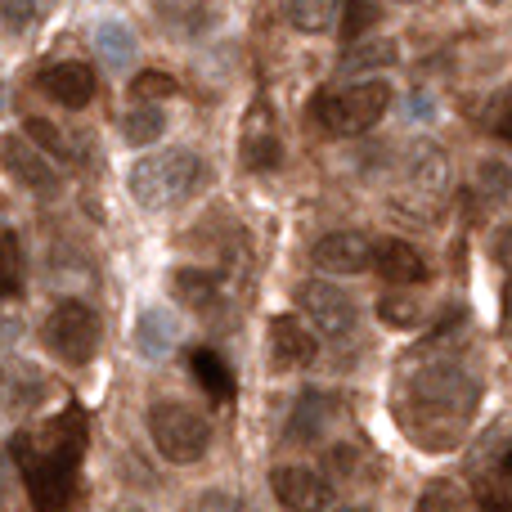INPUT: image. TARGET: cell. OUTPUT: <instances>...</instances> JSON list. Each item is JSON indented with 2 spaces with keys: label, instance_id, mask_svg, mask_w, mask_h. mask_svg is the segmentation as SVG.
<instances>
[{
  "label": "cell",
  "instance_id": "cell-1",
  "mask_svg": "<svg viewBox=\"0 0 512 512\" xmlns=\"http://www.w3.org/2000/svg\"><path fill=\"white\" fill-rule=\"evenodd\" d=\"M9 454L23 468L36 512H63L72 499V486H77L81 454H86V418H81V409H63L41 445L32 436H14Z\"/></svg>",
  "mask_w": 512,
  "mask_h": 512
},
{
  "label": "cell",
  "instance_id": "cell-2",
  "mask_svg": "<svg viewBox=\"0 0 512 512\" xmlns=\"http://www.w3.org/2000/svg\"><path fill=\"white\" fill-rule=\"evenodd\" d=\"M207 180V167L198 153L189 149H167L153 153V158H140L131 167V194L140 207L149 212H162V207H176L185 198H194Z\"/></svg>",
  "mask_w": 512,
  "mask_h": 512
},
{
  "label": "cell",
  "instance_id": "cell-3",
  "mask_svg": "<svg viewBox=\"0 0 512 512\" xmlns=\"http://www.w3.org/2000/svg\"><path fill=\"white\" fill-rule=\"evenodd\" d=\"M414 405L418 414H423V441L427 432H432V423L445 427V441H454V436L468 427L472 409H477V387H472L468 373L450 369V364H441V369H427L423 378H414Z\"/></svg>",
  "mask_w": 512,
  "mask_h": 512
},
{
  "label": "cell",
  "instance_id": "cell-4",
  "mask_svg": "<svg viewBox=\"0 0 512 512\" xmlns=\"http://www.w3.org/2000/svg\"><path fill=\"white\" fill-rule=\"evenodd\" d=\"M149 436L167 463H198L212 445V427L194 405L180 400H158L149 409Z\"/></svg>",
  "mask_w": 512,
  "mask_h": 512
},
{
  "label": "cell",
  "instance_id": "cell-5",
  "mask_svg": "<svg viewBox=\"0 0 512 512\" xmlns=\"http://www.w3.org/2000/svg\"><path fill=\"white\" fill-rule=\"evenodd\" d=\"M391 86L387 81H355L346 90H324L315 99V117L328 135H360L387 113Z\"/></svg>",
  "mask_w": 512,
  "mask_h": 512
},
{
  "label": "cell",
  "instance_id": "cell-6",
  "mask_svg": "<svg viewBox=\"0 0 512 512\" xmlns=\"http://www.w3.org/2000/svg\"><path fill=\"white\" fill-rule=\"evenodd\" d=\"M99 333H104V328H99V315L77 297L59 301V306L50 310V319H45V346H50L63 364H72V369L95 360Z\"/></svg>",
  "mask_w": 512,
  "mask_h": 512
},
{
  "label": "cell",
  "instance_id": "cell-7",
  "mask_svg": "<svg viewBox=\"0 0 512 512\" xmlns=\"http://www.w3.org/2000/svg\"><path fill=\"white\" fill-rule=\"evenodd\" d=\"M297 306L306 310V319L315 324V333H324V337H346L355 328V301L346 297L337 283H324V279L301 283Z\"/></svg>",
  "mask_w": 512,
  "mask_h": 512
},
{
  "label": "cell",
  "instance_id": "cell-8",
  "mask_svg": "<svg viewBox=\"0 0 512 512\" xmlns=\"http://www.w3.org/2000/svg\"><path fill=\"white\" fill-rule=\"evenodd\" d=\"M0 162H5L9 176H14L18 185H27L32 194H54V189H59V171H54L50 158H45L32 140H23V135L0 140Z\"/></svg>",
  "mask_w": 512,
  "mask_h": 512
},
{
  "label": "cell",
  "instance_id": "cell-9",
  "mask_svg": "<svg viewBox=\"0 0 512 512\" xmlns=\"http://www.w3.org/2000/svg\"><path fill=\"white\" fill-rule=\"evenodd\" d=\"M45 400V373L32 360L0 355V409L5 414H32Z\"/></svg>",
  "mask_w": 512,
  "mask_h": 512
},
{
  "label": "cell",
  "instance_id": "cell-10",
  "mask_svg": "<svg viewBox=\"0 0 512 512\" xmlns=\"http://www.w3.org/2000/svg\"><path fill=\"white\" fill-rule=\"evenodd\" d=\"M324 274H364L373 265V243L360 230H333L310 248Z\"/></svg>",
  "mask_w": 512,
  "mask_h": 512
},
{
  "label": "cell",
  "instance_id": "cell-11",
  "mask_svg": "<svg viewBox=\"0 0 512 512\" xmlns=\"http://www.w3.org/2000/svg\"><path fill=\"white\" fill-rule=\"evenodd\" d=\"M405 180H409V198L414 203H436L450 180V167H445V153L436 149L432 140H418L409 144L405 153Z\"/></svg>",
  "mask_w": 512,
  "mask_h": 512
},
{
  "label": "cell",
  "instance_id": "cell-12",
  "mask_svg": "<svg viewBox=\"0 0 512 512\" xmlns=\"http://www.w3.org/2000/svg\"><path fill=\"white\" fill-rule=\"evenodd\" d=\"M270 490L288 512H324L328 508V481L310 468H274Z\"/></svg>",
  "mask_w": 512,
  "mask_h": 512
},
{
  "label": "cell",
  "instance_id": "cell-13",
  "mask_svg": "<svg viewBox=\"0 0 512 512\" xmlns=\"http://www.w3.org/2000/svg\"><path fill=\"white\" fill-rule=\"evenodd\" d=\"M270 355L279 369H306V364H315V355H319L315 333H310L297 315H279L270 324Z\"/></svg>",
  "mask_w": 512,
  "mask_h": 512
},
{
  "label": "cell",
  "instance_id": "cell-14",
  "mask_svg": "<svg viewBox=\"0 0 512 512\" xmlns=\"http://www.w3.org/2000/svg\"><path fill=\"white\" fill-rule=\"evenodd\" d=\"M41 90L50 99H59L63 108H86L95 99V72L86 63H54V68L41 72Z\"/></svg>",
  "mask_w": 512,
  "mask_h": 512
},
{
  "label": "cell",
  "instance_id": "cell-15",
  "mask_svg": "<svg viewBox=\"0 0 512 512\" xmlns=\"http://www.w3.org/2000/svg\"><path fill=\"white\" fill-rule=\"evenodd\" d=\"M369 270H378L387 283H423L427 279V261L418 256L414 243H405V239L373 243V265Z\"/></svg>",
  "mask_w": 512,
  "mask_h": 512
},
{
  "label": "cell",
  "instance_id": "cell-16",
  "mask_svg": "<svg viewBox=\"0 0 512 512\" xmlns=\"http://www.w3.org/2000/svg\"><path fill=\"white\" fill-rule=\"evenodd\" d=\"M279 158H283L279 135L270 131V117L261 122V108H256L252 122H248V131H243V167H252V171H274V167H279Z\"/></svg>",
  "mask_w": 512,
  "mask_h": 512
},
{
  "label": "cell",
  "instance_id": "cell-17",
  "mask_svg": "<svg viewBox=\"0 0 512 512\" xmlns=\"http://www.w3.org/2000/svg\"><path fill=\"white\" fill-rule=\"evenodd\" d=\"M171 297L189 310H207V306H216V297H221V283H216V274L189 270L185 265V270H171Z\"/></svg>",
  "mask_w": 512,
  "mask_h": 512
},
{
  "label": "cell",
  "instance_id": "cell-18",
  "mask_svg": "<svg viewBox=\"0 0 512 512\" xmlns=\"http://www.w3.org/2000/svg\"><path fill=\"white\" fill-rule=\"evenodd\" d=\"M337 14H342V0H288V23L306 36L328 32Z\"/></svg>",
  "mask_w": 512,
  "mask_h": 512
},
{
  "label": "cell",
  "instance_id": "cell-19",
  "mask_svg": "<svg viewBox=\"0 0 512 512\" xmlns=\"http://www.w3.org/2000/svg\"><path fill=\"white\" fill-rule=\"evenodd\" d=\"M477 508L481 512H512V450L495 463L490 477L477 481Z\"/></svg>",
  "mask_w": 512,
  "mask_h": 512
},
{
  "label": "cell",
  "instance_id": "cell-20",
  "mask_svg": "<svg viewBox=\"0 0 512 512\" xmlns=\"http://www.w3.org/2000/svg\"><path fill=\"white\" fill-rule=\"evenodd\" d=\"M189 369H194V378L207 387V396H216V400H230L234 396V373L225 369V360L216 351L198 346V351L189 355Z\"/></svg>",
  "mask_w": 512,
  "mask_h": 512
},
{
  "label": "cell",
  "instance_id": "cell-21",
  "mask_svg": "<svg viewBox=\"0 0 512 512\" xmlns=\"http://www.w3.org/2000/svg\"><path fill=\"white\" fill-rule=\"evenodd\" d=\"M396 41L391 36H378V41H355L351 50L342 54V72H373V68H387L396 63Z\"/></svg>",
  "mask_w": 512,
  "mask_h": 512
},
{
  "label": "cell",
  "instance_id": "cell-22",
  "mask_svg": "<svg viewBox=\"0 0 512 512\" xmlns=\"http://www.w3.org/2000/svg\"><path fill=\"white\" fill-rule=\"evenodd\" d=\"M328 400L324 396H301L297 400V409H292V423H288V436L292 441H315L319 432H324V423H328Z\"/></svg>",
  "mask_w": 512,
  "mask_h": 512
},
{
  "label": "cell",
  "instance_id": "cell-23",
  "mask_svg": "<svg viewBox=\"0 0 512 512\" xmlns=\"http://www.w3.org/2000/svg\"><path fill=\"white\" fill-rule=\"evenodd\" d=\"M140 351L144 355H167L176 346V319L162 315V310H144L140 315Z\"/></svg>",
  "mask_w": 512,
  "mask_h": 512
},
{
  "label": "cell",
  "instance_id": "cell-24",
  "mask_svg": "<svg viewBox=\"0 0 512 512\" xmlns=\"http://www.w3.org/2000/svg\"><path fill=\"white\" fill-rule=\"evenodd\" d=\"M23 131H27V140H32L41 153H50V158H59V162L77 158V144H72L68 135H63V126L45 122V117H27V122H23Z\"/></svg>",
  "mask_w": 512,
  "mask_h": 512
},
{
  "label": "cell",
  "instance_id": "cell-25",
  "mask_svg": "<svg viewBox=\"0 0 512 512\" xmlns=\"http://www.w3.org/2000/svg\"><path fill=\"white\" fill-rule=\"evenodd\" d=\"M162 131H167V117H162L158 104L131 108V113L122 117V140H126V144H153Z\"/></svg>",
  "mask_w": 512,
  "mask_h": 512
},
{
  "label": "cell",
  "instance_id": "cell-26",
  "mask_svg": "<svg viewBox=\"0 0 512 512\" xmlns=\"http://www.w3.org/2000/svg\"><path fill=\"white\" fill-rule=\"evenodd\" d=\"M23 288V252L18 234H0V297H14Z\"/></svg>",
  "mask_w": 512,
  "mask_h": 512
},
{
  "label": "cell",
  "instance_id": "cell-27",
  "mask_svg": "<svg viewBox=\"0 0 512 512\" xmlns=\"http://www.w3.org/2000/svg\"><path fill=\"white\" fill-rule=\"evenodd\" d=\"M99 54H104L113 68H122V63L135 59V36L126 32L122 23H104L99 27Z\"/></svg>",
  "mask_w": 512,
  "mask_h": 512
},
{
  "label": "cell",
  "instance_id": "cell-28",
  "mask_svg": "<svg viewBox=\"0 0 512 512\" xmlns=\"http://www.w3.org/2000/svg\"><path fill=\"white\" fill-rule=\"evenodd\" d=\"M328 472H333V477H342V481L373 477V468L364 463V450H355V445H333V450H328Z\"/></svg>",
  "mask_w": 512,
  "mask_h": 512
},
{
  "label": "cell",
  "instance_id": "cell-29",
  "mask_svg": "<svg viewBox=\"0 0 512 512\" xmlns=\"http://www.w3.org/2000/svg\"><path fill=\"white\" fill-rule=\"evenodd\" d=\"M378 319L391 328H414L418 319H423V310H418V301L400 297V292H387V297L378 301Z\"/></svg>",
  "mask_w": 512,
  "mask_h": 512
},
{
  "label": "cell",
  "instance_id": "cell-30",
  "mask_svg": "<svg viewBox=\"0 0 512 512\" xmlns=\"http://www.w3.org/2000/svg\"><path fill=\"white\" fill-rule=\"evenodd\" d=\"M176 77L171 72H140V77L131 81V95L144 99V104H158V99H171L176 95Z\"/></svg>",
  "mask_w": 512,
  "mask_h": 512
},
{
  "label": "cell",
  "instance_id": "cell-31",
  "mask_svg": "<svg viewBox=\"0 0 512 512\" xmlns=\"http://www.w3.org/2000/svg\"><path fill=\"white\" fill-rule=\"evenodd\" d=\"M414 512H463V499L454 486H445V481H436V486H427L423 495H418Z\"/></svg>",
  "mask_w": 512,
  "mask_h": 512
},
{
  "label": "cell",
  "instance_id": "cell-32",
  "mask_svg": "<svg viewBox=\"0 0 512 512\" xmlns=\"http://www.w3.org/2000/svg\"><path fill=\"white\" fill-rule=\"evenodd\" d=\"M477 185L486 198H508L512 194V171L504 162H481L477 167Z\"/></svg>",
  "mask_w": 512,
  "mask_h": 512
},
{
  "label": "cell",
  "instance_id": "cell-33",
  "mask_svg": "<svg viewBox=\"0 0 512 512\" xmlns=\"http://www.w3.org/2000/svg\"><path fill=\"white\" fill-rule=\"evenodd\" d=\"M189 512H256V508L243 504V499H234V495H225V490H207V495L194 499Z\"/></svg>",
  "mask_w": 512,
  "mask_h": 512
},
{
  "label": "cell",
  "instance_id": "cell-34",
  "mask_svg": "<svg viewBox=\"0 0 512 512\" xmlns=\"http://www.w3.org/2000/svg\"><path fill=\"white\" fill-rule=\"evenodd\" d=\"M36 9H41V0H0V18H5L14 32H23V27L32 23Z\"/></svg>",
  "mask_w": 512,
  "mask_h": 512
},
{
  "label": "cell",
  "instance_id": "cell-35",
  "mask_svg": "<svg viewBox=\"0 0 512 512\" xmlns=\"http://www.w3.org/2000/svg\"><path fill=\"white\" fill-rule=\"evenodd\" d=\"M369 23H373V5H369V0H346V41H355V36H360Z\"/></svg>",
  "mask_w": 512,
  "mask_h": 512
},
{
  "label": "cell",
  "instance_id": "cell-36",
  "mask_svg": "<svg viewBox=\"0 0 512 512\" xmlns=\"http://www.w3.org/2000/svg\"><path fill=\"white\" fill-rule=\"evenodd\" d=\"M495 261L504 265V270H512V225L495 234Z\"/></svg>",
  "mask_w": 512,
  "mask_h": 512
},
{
  "label": "cell",
  "instance_id": "cell-37",
  "mask_svg": "<svg viewBox=\"0 0 512 512\" xmlns=\"http://www.w3.org/2000/svg\"><path fill=\"white\" fill-rule=\"evenodd\" d=\"M324 512H373V508H364V504H333V508H324Z\"/></svg>",
  "mask_w": 512,
  "mask_h": 512
},
{
  "label": "cell",
  "instance_id": "cell-38",
  "mask_svg": "<svg viewBox=\"0 0 512 512\" xmlns=\"http://www.w3.org/2000/svg\"><path fill=\"white\" fill-rule=\"evenodd\" d=\"M499 131H504V135H508V140H512V113L504 117V122H499Z\"/></svg>",
  "mask_w": 512,
  "mask_h": 512
},
{
  "label": "cell",
  "instance_id": "cell-39",
  "mask_svg": "<svg viewBox=\"0 0 512 512\" xmlns=\"http://www.w3.org/2000/svg\"><path fill=\"white\" fill-rule=\"evenodd\" d=\"M113 512H144V508H113Z\"/></svg>",
  "mask_w": 512,
  "mask_h": 512
},
{
  "label": "cell",
  "instance_id": "cell-40",
  "mask_svg": "<svg viewBox=\"0 0 512 512\" xmlns=\"http://www.w3.org/2000/svg\"><path fill=\"white\" fill-rule=\"evenodd\" d=\"M41 5H54V0H41Z\"/></svg>",
  "mask_w": 512,
  "mask_h": 512
},
{
  "label": "cell",
  "instance_id": "cell-41",
  "mask_svg": "<svg viewBox=\"0 0 512 512\" xmlns=\"http://www.w3.org/2000/svg\"><path fill=\"white\" fill-rule=\"evenodd\" d=\"M486 5H499V0H486Z\"/></svg>",
  "mask_w": 512,
  "mask_h": 512
},
{
  "label": "cell",
  "instance_id": "cell-42",
  "mask_svg": "<svg viewBox=\"0 0 512 512\" xmlns=\"http://www.w3.org/2000/svg\"><path fill=\"white\" fill-rule=\"evenodd\" d=\"M405 5H414V0H405Z\"/></svg>",
  "mask_w": 512,
  "mask_h": 512
}]
</instances>
